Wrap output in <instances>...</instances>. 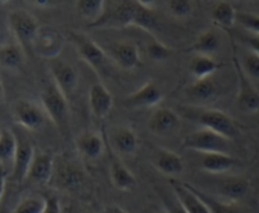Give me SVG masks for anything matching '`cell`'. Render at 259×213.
<instances>
[{
    "label": "cell",
    "instance_id": "cell-13",
    "mask_svg": "<svg viewBox=\"0 0 259 213\" xmlns=\"http://www.w3.org/2000/svg\"><path fill=\"white\" fill-rule=\"evenodd\" d=\"M184 96L191 105L207 108L219 97V87L212 77L195 80L185 88Z\"/></svg>",
    "mask_w": 259,
    "mask_h": 213
},
{
    "label": "cell",
    "instance_id": "cell-43",
    "mask_svg": "<svg viewBox=\"0 0 259 213\" xmlns=\"http://www.w3.org/2000/svg\"><path fill=\"white\" fill-rule=\"evenodd\" d=\"M141 7L147 8V9H153L154 4H156L157 0H136Z\"/></svg>",
    "mask_w": 259,
    "mask_h": 213
},
{
    "label": "cell",
    "instance_id": "cell-1",
    "mask_svg": "<svg viewBox=\"0 0 259 213\" xmlns=\"http://www.w3.org/2000/svg\"><path fill=\"white\" fill-rule=\"evenodd\" d=\"M143 7L136 0H106L103 13L89 28L123 29L131 25H138Z\"/></svg>",
    "mask_w": 259,
    "mask_h": 213
},
{
    "label": "cell",
    "instance_id": "cell-39",
    "mask_svg": "<svg viewBox=\"0 0 259 213\" xmlns=\"http://www.w3.org/2000/svg\"><path fill=\"white\" fill-rule=\"evenodd\" d=\"M46 198V208L43 213H61V204L57 197L55 194L45 197Z\"/></svg>",
    "mask_w": 259,
    "mask_h": 213
},
{
    "label": "cell",
    "instance_id": "cell-29",
    "mask_svg": "<svg viewBox=\"0 0 259 213\" xmlns=\"http://www.w3.org/2000/svg\"><path fill=\"white\" fill-rule=\"evenodd\" d=\"M24 57V50L19 44L0 45V66L10 70L20 67Z\"/></svg>",
    "mask_w": 259,
    "mask_h": 213
},
{
    "label": "cell",
    "instance_id": "cell-47",
    "mask_svg": "<svg viewBox=\"0 0 259 213\" xmlns=\"http://www.w3.org/2000/svg\"><path fill=\"white\" fill-rule=\"evenodd\" d=\"M10 0H0V5L2 4H7V3H9Z\"/></svg>",
    "mask_w": 259,
    "mask_h": 213
},
{
    "label": "cell",
    "instance_id": "cell-28",
    "mask_svg": "<svg viewBox=\"0 0 259 213\" xmlns=\"http://www.w3.org/2000/svg\"><path fill=\"white\" fill-rule=\"evenodd\" d=\"M187 186H189V188L191 189L202 202H204L205 206L207 207L210 213H242L237 203L228 202L225 201V199L219 198V197L211 196V194L206 193V192L201 191V189L196 188V187L191 186V184H187Z\"/></svg>",
    "mask_w": 259,
    "mask_h": 213
},
{
    "label": "cell",
    "instance_id": "cell-9",
    "mask_svg": "<svg viewBox=\"0 0 259 213\" xmlns=\"http://www.w3.org/2000/svg\"><path fill=\"white\" fill-rule=\"evenodd\" d=\"M13 118L24 130H39L47 120L42 105L30 100H19L13 105Z\"/></svg>",
    "mask_w": 259,
    "mask_h": 213
},
{
    "label": "cell",
    "instance_id": "cell-26",
    "mask_svg": "<svg viewBox=\"0 0 259 213\" xmlns=\"http://www.w3.org/2000/svg\"><path fill=\"white\" fill-rule=\"evenodd\" d=\"M222 67V63L212 58V56L206 55H194L189 63L190 73L195 80H204V78L212 77L214 73Z\"/></svg>",
    "mask_w": 259,
    "mask_h": 213
},
{
    "label": "cell",
    "instance_id": "cell-6",
    "mask_svg": "<svg viewBox=\"0 0 259 213\" xmlns=\"http://www.w3.org/2000/svg\"><path fill=\"white\" fill-rule=\"evenodd\" d=\"M68 39L76 48L78 56L83 62L88 63L99 75L105 72L109 57L104 48H101L98 43L94 42L91 38L82 34V33L70 32Z\"/></svg>",
    "mask_w": 259,
    "mask_h": 213
},
{
    "label": "cell",
    "instance_id": "cell-14",
    "mask_svg": "<svg viewBox=\"0 0 259 213\" xmlns=\"http://www.w3.org/2000/svg\"><path fill=\"white\" fill-rule=\"evenodd\" d=\"M163 100V91L154 81H147L134 92L124 98V106L128 109H151L156 108Z\"/></svg>",
    "mask_w": 259,
    "mask_h": 213
},
{
    "label": "cell",
    "instance_id": "cell-11",
    "mask_svg": "<svg viewBox=\"0 0 259 213\" xmlns=\"http://www.w3.org/2000/svg\"><path fill=\"white\" fill-rule=\"evenodd\" d=\"M15 138H17V149L13 159L12 179L17 183H20L27 179L28 171L34 158L35 149L30 139L24 134H15Z\"/></svg>",
    "mask_w": 259,
    "mask_h": 213
},
{
    "label": "cell",
    "instance_id": "cell-17",
    "mask_svg": "<svg viewBox=\"0 0 259 213\" xmlns=\"http://www.w3.org/2000/svg\"><path fill=\"white\" fill-rule=\"evenodd\" d=\"M250 182L249 179L243 176H229L222 179L218 184V194L223 199L233 203H238L239 201L244 199L249 194Z\"/></svg>",
    "mask_w": 259,
    "mask_h": 213
},
{
    "label": "cell",
    "instance_id": "cell-34",
    "mask_svg": "<svg viewBox=\"0 0 259 213\" xmlns=\"http://www.w3.org/2000/svg\"><path fill=\"white\" fill-rule=\"evenodd\" d=\"M46 208V198L42 197H27L17 204L12 213H43Z\"/></svg>",
    "mask_w": 259,
    "mask_h": 213
},
{
    "label": "cell",
    "instance_id": "cell-7",
    "mask_svg": "<svg viewBox=\"0 0 259 213\" xmlns=\"http://www.w3.org/2000/svg\"><path fill=\"white\" fill-rule=\"evenodd\" d=\"M195 120L201 128L212 130L229 140L238 138L240 130L234 119L230 118L224 111L211 108H201V111L196 114Z\"/></svg>",
    "mask_w": 259,
    "mask_h": 213
},
{
    "label": "cell",
    "instance_id": "cell-30",
    "mask_svg": "<svg viewBox=\"0 0 259 213\" xmlns=\"http://www.w3.org/2000/svg\"><path fill=\"white\" fill-rule=\"evenodd\" d=\"M58 182L66 189H76L82 184L83 174L73 164H66L58 173Z\"/></svg>",
    "mask_w": 259,
    "mask_h": 213
},
{
    "label": "cell",
    "instance_id": "cell-45",
    "mask_svg": "<svg viewBox=\"0 0 259 213\" xmlns=\"http://www.w3.org/2000/svg\"><path fill=\"white\" fill-rule=\"evenodd\" d=\"M0 213H12L9 211V208H8V204L4 199H3V202L0 203Z\"/></svg>",
    "mask_w": 259,
    "mask_h": 213
},
{
    "label": "cell",
    "instance_id": "cell-19",
    "mask_svg": "<svg viewBox=\"0 0 259 213\" xmlns=\"http://www.w3.org/2000/svg\"><path fill=\"white\" fill-rule=\"evenodd\" d=\"M55 171V156L50 151H35L34 158L28 171L27 179L39 184H46L51 181Z\"/></svg>",
    "mask_w": 259,
    "mask_h": 213
},
{
    "label": "cell",
    "instance_id": "cell-35",
    "mask_svg": "<svg viewBox=\"0 0 259 213\" xmlns=\"http://www.w3.org/2000/svg\"><path fill=\"white\" fill-rule=\"evenodd\" d=\"M167 8L172 17L177 19H186L192 14V0H167Z\"/></svg>",
    "mask_w": 259,
    "mask_h": 213
},
{
    "label": "cell",
    "instance_id": "cell-8",
    "mask_svg": "<svg viewBox=\"0 0 259 213\" xmlns=\"http://www.w3.org/2000/svg\"><path fill=\"white\" fill-rule=\"evenodd\" d=\"M48 68L56 87L68 100L72 98L78 87V75L75 68L60 57L48 61Z\"/></svg>",
    "mask_w": 259,
    "mask_h": 213
},
{
    "label": "cell",
    "instance_id": "cell-36",
    "mask_svg": "<svg viewBox=\"0 0 259 213\" xmlns=\"http://www.w3.org/2000/svg\"><path fill=\"white\" fill-rule=\"evenodd\" d=\"M147 53L149 57L156 62H162V61L168 60L169 56L172 55L171 48L167 47L164 43L159 42V40L153 39L148 43L147 45Z\"/></svg>",
    "mask_w": 259,
    "mask_h": 213
},
{
    "label": "cell",
    "instance_id": "cell-48",
    "mask_svg": "<svg viewBox=\"0 0 259 213\" xmlns=\"http://www.w3.org/2000/svg\"><path fill=\"white\" fill-rule=\"evenodd\" d=\"M153 213H161V212H153ZM163 213H166V212H163Z\"/></svg>",
    "mask_w": 259,
    "mask_h": 213
},
{
    "label": "cell",
    "instance_id": "cell-23",
    "mask_svg": "<svg viewBox=\"0 0 259 213\" xmlns=\"http://www.w3.org/2000/svg\"><path fill=\"white\" fill-rule=\"evenodd\" d=\"M169 186H171L172 192L175 196L177 197L182 206L185 207L189 213H210L207 207L205 206L204 202L189 188L187 183L184 182L176 181V179H171L169 181Z\"/></svg>",
    "mask_w": 259,
    "mask_h": 213
},
{
    "label": "cell",
    "instance_id": "cell-33",
    "mask_svg": "<svg viewBox=\"0 0 259 213\" xmlns=\"http://www.w3.org/2000/svg\"><path fill=\"white\" fill-rule=\"evenodd\" d=\"M240 66H242L243 71L245 75L250 78L252 81H259V55L253 52V50L248 49L239 58Z\"/></svg>",
    "mask_w": 259,
    "mask_h": 213
},
{
    "label": "cell",
    "instance_id": "cell-5",
    "mask_svg": "<svg viewBox=\"0 0 259 213\" xmlns=\"http://www.w3.org/2000/svg\"><path fill=\"white\" fill-rule=\"evenodd\" d=\"M233 49H234V52H233L234 53L233 55V63H234L238 80V91L237 97H235V103H237L238 109L242 113L248 114V115L257 114L259 111V91L254 86L253 81L243 71L242 66H240L239 57H238L237 52H235L234 44H233Z\"/></svg>",
    "mask_w": 259,
    "mask_h": 213
},
{
    "label": "cell",
    "instance_id": "cell-50",
    "mask_svg": "<svg viewBox=\"0 0 259 213\" xmlns=\"http://www.w3.org/2000/svg\"><path fill=\"white\" fill-rule=\"evenodd\" d=\"M258 136H259V134H258Z\"/></svg>",
    "mask_w": 259,
    "mask_h": 213
},
{
    "label": "cell",
    "instance_id": "cell-16",
    "mask_svg": "<svg viewBox=\"0 0 259 213\" xmlns=\"http://www.w3.org/2000/svg\"><path fill=\"white\" fill-rule=\"evenodd\" d=\"M106 148H108L109 151V171H110L111 183L118 191H132L137 184L136 177L126 168L125 164L121 162L120 156L109 146L108 141H106Z\"/></svg>",
    "mask_w": 259,
    "mask_h": 213
},
{
    "label": "cell",
    "instance_id": "cell-2",
    "mask_svg": "<svg viewBox=\"0 0 259 213\" xmlns=\"http://www.w3.org/2000/svg\"><path fill=\"white\" fill-rule=\"evenodd\" d=\"M40 105L61 138L67 140L71 128L68 98L52 82L40 92Z\"/></svg>",
    "mask_w": 259,
    "mask_h": 213
},
{
    "label": "cell",
    "instance_id": "cell-22",
    "mask_svg": "<svg viewBox=\"0 0 259 213\" xmlns=\"http://www.w3.org/2000/svg\"><path fill=\"white\" fill-rule=\"evenodd\" d=\"M153 166L159 173L175 179L185 171V162L181 156L168 149L159 148L153 158Z\"/></svg>",
    "mask_w": 259,
    "mask_h": 213
},
{
    "label": "cell",
    "instance_id": "cell-32",
    "mask_svg": "<svg viewBox=\"0 0 259 213\" xmlns=\"http://www.w3.org/2000/svg\"><path fill=\"white\" fill-rule=\"evenodd\" d=\"M17 149V138L13 131L4 129L0 134V163L13 162Z\"/></svg>",
    "mask_w": 259,
    "mask_h": 213
},
{
    "label": "cell",
    "instance_id": "cell-20",
    "mask_svg": "<svg viewBox=\"0 0 259 213\" xmlns=\"http://www.w3.org/2000/svg\"><path fill=\"white\" fill-rule=\"evenodd\" d=\"M75 145L81 156L89 161H95L105 151L106 140L101 134L95 131H83L76 138Z\"/></svg>",
    "mask_w": 259,
    "mask_h": 213
},
{
    "label": "cell",
    "instance_id": "cell-12",
    "mask_svg": "<svg viewBox=\"0 0 259 213\" xmlns=\"http://www.w3.org/2000/svg\"><path fill=\"white\" fill-rule=\"evenodd\" d=\"M181 128V118L169 108H157L148 119V129L157 136H174Z\"/></svg>",
    "mask_w": 259,
    "mask_h": 213
},
{
    "label": "cell",
    "instance_id": "cell-15",
    "mask_svg": "<svg viewBox=\"0 0 259 213\" xmlns=\"http://www.w3.org/2000/svg\"><path fill=\"white\" fill-rule=\"evenodd\" d=\"M63 44H65V39L57 30L48 27L39 28L34 45H33V52L50 61L60 57Z\"/></svg>",
    "mask_w": 259,
    "mask_h": 213
},
{
    "label": "cell",
    "instance_id": "cell-51",
    "mask_svg": "<svg viewBox=\"0 0 259 213\" xmlns=\"http://www.w3.org/2000/svg\"><path fill=\"white\" fill-rule=\"evenodd\" d=\"M104 213H105V212H104Z\"/></svg>",
    "mask_w": 259,
    "mask_h": 213
},
{
    "label": "cell",
    "instance_id": "cell-37",
    "mask_svg": "<svg viewBox=\"0 0 259 213\" xmlns=\"http://www.w3.org/2000/svg\"><path fill=\"white\" fill-rule=\"evenodd\" d=\"M237 23L242 28H244L247 32L250 34L259 35V15L254 14V13H238L237 15Z\"/></svg>",
    "mask_w": 259,
    "mask_h": 213
},
{
    "label": "cell",
    "instance_id": "cell-24",
    "mask_svg": "<svg viewBox=\"0 0 259 213\" xmlns=\"http://www.w3.org/2000/svg\"><path fill=\"white\" fill-rule=\"evenodd\" d=\"M201 169L210 174H225L237 166V159L229 153L201 154Z\"/></svg>",
    "mask_w": 259,
    "mask_h": 213
},
{
    "label": "cell",
    "instance_id": "cell-44",
    "mask_svg": "<svg viewBox=\"0 0 259 213\" xmlns=\"http://www.w3.org/2000/svg\"><path fill=\"white\" fill-rule=\"evenodd\" d=\"M105 213H128V212L124 211L123 208H120V207H118V206H111L106 209Z\"/></svg>",
    "mask_w": 259,
    "mask_h": 213
},
{
    "label": "cell",
    "instance_id": "cell-38",
    "mask_svg": "<svg viewBox=\"0 0 259 213\" xmlns=\"http://www.w3.org/2000/svg\"><path fill=\"white\" fill-rule=\"evenodd\" d=\"M162 206H163V211L166 213H189L182 206L181 202L177 199L175 193L171 189V194L169 193H162Z\"/></svg>",
    "mask_w": 259,
    "mask_h": 213
},
{
    "label": "cell",
    "instance_id": "cell-41",
    "mask_svg": "<svg viewBox=\"0 0 259 213\" xmlns=\"http://www.w3.org/2000/svg\"><path fill=\"white\" fill-rule=\"evenodd\" d=\"M5 187H7V172H5L4 164L0 163V203L4 199Z\"/></svg>",
    "mask_w": 259,
    "mask_h": 213
},
{
    "label": "cell",
    "instance_id": "cell-49",
    "mask_svg": "<svg viewBox=\"0 0 259 213\" xmlns=\"http://www.w3.org/2000/svg\"><path fill=\"white\" fill-rule=\"evenodd\" d=\"M0 134H2V129H0Z\"/></svg>",
    "mask_w": 259,
    "mask_h": 213
},
{
    "label": "cell",
    "instance_id": "cell-46",
    "mask_svg": "<svg viewBox=\"0 0 259 213\" xmlns=\"http://www.w3.org/2000/svg\"><path fill=\"white\" fill-rule=\"evenodd\" d=\"M3 97H4V86H3L2 80H0V101L3 100Z\"/></svg>",
    "mask_w": 259,
    "mask_h": 213
},
{
    "label": "cell",
    "instance_id": "cell-27",
    "mask_svg": "<svg viewBox=\"0 0 259 213\" xmlns=\"http://www.w3.org/2000/svg\"><path fill=\"white\" fill-rule=\"evenodd\" d=\"M211 19L218 28L229 30L237 23L238 12L228 0H218L211 8Z\"/></svg>",
    "mask_w": 259,
    "mask_h": 213
},
{
    "label": "cell",
    "instance_id": "cell-3",
    "mask_svg": "<svg viewBox=\"0 0 259 213\" xmlns=\"http://www.w3.org/2000/svg\"><path fill=\"white\" fill-rule=\"evenodd\" d=\"M8 24L24 53L33 52L35 37L39 32V24L37 19L24 9L12 10L8 15Z\"/></svg>",
    "mask_w": 259,
    "mask_h": 213
},
{
    "label": "cell",
    "instance_id": "cell-4",
    "mask_svg": "<svg viewBox=\"0 0 259 213\" xmlns=\"http://www.w3.org/2000/svg\"><path fill=\"white\" fill-rule=\"evenodd\" d=\"M230 141L225 136L207 129H199L194 133L187 134L182 140V148L196 151L200 154L206 153H229Z\"/></svg>",
    "mask_w": 259,
    "mask_h": 213
},
{
    "label": "cell",
    "instance_id": "cell-18",
    "mask_svg": "<svg viewBox=\"0 0 259 213\" xmlns=\"http://www.w3.org/2000/svg\"><path fill=\"white\" fill-rule=\"evenodd\" d=\"M110 148L119 156H132L138 150V136L133 128L118 126L110 135Z\"/></svg>",
    "mask_w": 259,
    "mask_h": 213
},
{
    "label": "cell",
    "instance_id": "cell-21",
    "mask_svg": "<svg viewBox=\"0 0 259 213\" xmlns=\"http://www.w3.org/2000/svg\"><path fill=\"white\" fill-rule=\"evenodd\" d=\"M114 98L110 91L101 82H95L89 91V108L94 116L104 119L110 114Z\"/></svg>",
    "mask_w": 259,
    "mask_h": 213
},
{
    "label": "cell",
    "instance_id": "cell-31",
    "mask_svg": "<svg viewBox=\"0 0 259 213\" xmlns=\"http://www.w3.org/2000/svg\"><path fill=\"white\" fill-rule=\"evenodd\" d=\"M105 3L106 0H76V10L90 24L100 17Z\"/></svg>",
    "mask_w": 259,
    "mask_h": 213
},
{
    "label": "cell",
    "instance_id": "cell-25",
    "mask_svg": "<svg viewBox=\"0 0 259 213\" xmlns=\"http://www.w3.org/2000/svg\"><path fill=\"white\" fill-rule=\"evenodd\" d=\"M222 47V35L217 29H206L197 35L195 42L187 48V52L194 55L212 56Z\"/></svg>",
    "mask_w": 259,
    "mask_h": 213
},
{
    "label": "cell",
    "instance_id": "cell-10",
    "mask_svg": "<svg viewBox=\"0 0 259 213\" xmlns=\"http://www.w3.org/2000/svg\"><path fill=\"white\" fill-rule=\"evenodd\" d=\"M104 49H105L109 60L124 71L136 70L142 63L138 45L131 40L114 42Z\"/></svg>",
    "mask_w": 259,
    "mask_h": 213
},
{
    "label": "cell",
    "instance_id": "cell-42",
    "mask_svg": "<svg viewBox=\"0 0 259 213\" xmlns=\"http://www.w3.org/2000/svg\"><path fill=\"white\" fill-rule=\"evenodd\" d=\"M29 3H32L33 5L35 7H39V8H47L50 5H52L53 0H28Z\"/></svg>",
    "mask_w": 259,
    "mask_h": 213
},
{
    "label": "cell",
    "instance_id": "cell-40",
    "mask_svg": "<svg viewBox=\"0 0 259 213\" xmlns=\"http://www.w3.org/2000/svg\"><path fill=\"white\" fill-rule=\"evenodd\" d=\"M243 42L248 47V49L253 50V52L258 53L259 55V35L254 34H248L243 37Z\"/></svg>",
    "mask_w": 259,
    "mask_h": 213
}]
</instances>
